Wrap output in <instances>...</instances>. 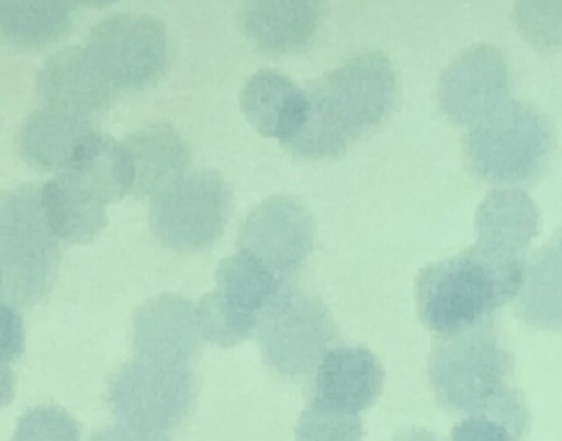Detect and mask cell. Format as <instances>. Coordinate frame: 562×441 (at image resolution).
Masks as SVG:
<instances>
[{"mask_svg":"<svg viewBox=\"0 0 562 441\" xmlns=\"http://www.w3.org/2000/svg\"><path fill=\"white\" fill-rule=\"evenodd\" d=\"M310 112L285 145L299 158L321 160L342 154L349 143L375 129L397 99V75L382 53H364L305 88Z\"/></svg>","mask_w":562,"mask_h":441,"instance_id":"1","label":"cell"},{"mask_svg":"<svg viewBox=\"0 0 562 441\" xmlns=\"http://www.w3.org/2000/svg\"><path fill=\"white\" fill-rule=\"evenodd\" d=\"M527 263L472 246L454 257L430 263L417 279L422 323L439 338L470 331L520 294Z\"/></svg>","mask_w":562,"mask_h":441,"instance_id":"2","label":"cell"},{"mask_svg":"<svg viewBox=\"0 0 562 441\" xmlns=\"http://www.w3.org/2000/svg\"><path fill=\"white\" fill-rule=\"evenodd\" d=\"M59 265V239L42 208L40 186L22 184L0 193L2 296L15 307L40 303Z\"/></svg>","mask_w":562,"mask_h":441,"instance_id":"3","label":"cell"},{"mask_svg":"<svg viewBox=\"0 0 562 441\" xmlns=\"http://www.w3.org/2000/svg\"><path fill=\"white\" fill-rule=\"evenodd\" d=\"M553 149V132L533 108L505 99L474 123L465 138L472 171L490 182L514 184L540 176Z\"/></svg>","mask_w":562,"mask_h":441,"instance_id":"4","label":"cell"},{"mask_svg":"<svg viewBox=\"0 0 562 441\" xmlns=\"http://www.w3.org/2000/svg\"><path fill=\"white\" fill-rule=\"evenodd\" d=\"M428 373L435 397L446 410L472 412L509 388L512 355L487 323L439 338Z\"/></svg>","mask_w":562,"mask_h":441,"instance_id":"5","label":"cell"},{"mask_svg":"<svg viewBox=\"0 0 562 441\" xmlns=\"http://www.w3.org/2000/svg\"><path fill=\"white\" fill-rule=\"evenodd\" d=\"M195 399L191 366L134 358L119 366L108 382L112 415L130 428L160 432L176 428Z\"/></svg>","mask_w":562,"mask_h":441,"instance_id":"6","label":"cell"},{"mask_svg":"<svg viewBox=\"0 0 562 441\" xmlns=\"http://www.w3.org/2000/svg\"><path fill=\"white\" fill-rule=\"evenodd\" d=\"M231 186L211 169L187 173L151 200V228L176 252L209 248L231 217Z\"/></svg>","mask_w":562,"mask_h":441,"instance_id":"7","label":"cell"},{"mask_svg":"<svg viewBox=\"0 0 562 441\" xmlns=\"http://www.w3.org/2000/svg\"><path fill=\"white\" fill-rule=\"evenodd\" d=\"M83 48L114 90H140L165 68L167 33L151 15L114 13L90 29Z\"/></svg>","mask_w":562,"mask_h":441,"instance_id":"8","label":"cell"},{"mask_svg":"<svg viewBox=\"0 0 562 441\" xmlns=\"http://www.w3.org/2000/svg\"><path fill=\"white\" fill-rule=\"evenodd\" d=\"M257 338L266 364L281 377L296 380L316 371L331 349L336 325L316 296L294 290L261 320Z\"/></svg>","mask_w":562,"mask_h":441,"instance_id":"9","label":"cell"},{"mask_svg":"<svg viewBox=\"0 0 562 441\" xmlns=\"http://www.w3.org/2000/svg\"><path fill=\"white\" fill-rule=\"evenodd\" d=\"M316 241L312 213L294 197L272 195L259 202L244 219L237 250L248 252L281 274L296 276Z\"/></svg>","mask_w":562,"mask_h":441,"instance_id":"10","label":"cell"},{"mask_svg":"<svg viewBox=\"0 0 562 441\" xmlns=\"http://www.w3.org/2000/svg\"><path fill=\"white\" fill-rule=\"evenodd\" d=\"M509 72L494 46H476L454 59L439 79L441 110L457 123H479L507 94Z\"/></svg>","mask_w":562,"mask_h":441,"instance_id":"11","label":"cell"},{"mask_svg":"<svg viewBox=\"0 0 562 441\" xmlns=\"http://www.w3.org/2000/svg\"><path fill=\"white\" fill-rule=\"evenodd\" d=\"M116 90L97 68L86 48L68 46L53 53L37 72V97L46 110L83 121L105 112Z\"/></svg>","mask_w":562,"mask_h":441,"instance_id":"12","label":"cell"},{"mask_svg":"<svg viewBox=\"0 0 562 441\" xmlns=\"http://www.w3.org/2000/svg\"><path fill=\"white\" fill-rule=\"evenodd\" d=\"M200 340L195 305L178 294H160L143 303L132 316L136 358L189 366Z\"/></svg>","mask_w":562,"mask_h":441,"instance_id":"13","label":"cell"},{"mask_svg":"<svg viewBox=\"0 0 562 441\" xmlns=\"http://www.w3.org/2000/svg\"><path fill=\"white\" fill-rule=\"evenodd\" d=\"M382 384L384 369L367 347L334 344L314 371L312 399L360 415L378 399Z\"/></svg>","mask_w":562,"mask_h":441,"instance_id":"14","label":"cell"},{"mask_svg":"<svg viewBox=\"0 0 562 441\" xmlns=\"http://www.w3.org/2000/svg\"><path fill=\"white\" fill-rule=\"evenodd\" d=\"M239 105L248 123L263 136L285 147L305 125L310 99L290 77L279 70H257L244 86Z\"/></svg>","mask_w":562,"mask_h":441,"instance_id":"15","label":"cell"},{"mask_svg":"<svg viewBox=\"0 0 562 441\" xmlns=\"http://www.w3.org/2000/svg\"><path fill=\"white\" fill-rule=\"evenodd\" d=\"M132 156L136 182V195H149L151 200L173 186L189 173L191 149L187 140L167 123L145 125L123 140Z\"/></svg>","mask_w":562,"mask_h":441,"instance_id":"16","label":"cell"},{"mask_svg":"<svg viewBox=\"0 0 562 441\" xmlns=\"http://www.w3.org/2000/svg\"><path fill=\"white\" fill-rule=\"evenodd\" d=\"M323 4L305 0H259L248 2L241 24L252 44L272 55L305 48L321 24Z\"/></svg>","mask_w":562,"mask_h":441,"instance_id":"17","label":"cell"},{"mask_svg":"<svg viewBox=\"0 0 562 441\" xmlns=\"http://www.w3.org/2000/svg\"><path fill=\"white\" fill-rule=\"evenodd\" d=\"M538 233V211L522 189H492L476 211L479 248L505 257H522Z\"/></svg>","mask_w":562,"mask_h":441,"instance_id":"18","label":"cell"},{"mask_svg":"<svg viewBox=\"0 0 562 441\" xmlns=\"http://www.w3.org/2000/svg\"><path fill=\"white\" fill-rule=\"evenodd\" d=\"M70 178L86 186L101 204L116 202L134 191L136 171L123 140L101 129H90L68 167Z\"/></svg>","mask_w":562,"mask_h":441,"instance_id":"19","label":"cell"},{"mask_svg":"<svg viewBox=\"0 0 562 441\" xmlns=\"http://www.w3.org/2000/svg\"><path fill=\"white\" fill-rule=\"evenodd\" d=\"M217 290L248 314L263 320L296 287V276H288L261 259L237 250L222 259L215 270Z\"/></svg>","mask_w":562,"mask_h":441,"instance_id":"20","label":"cell"},{"mask_svg":"<svg viewBox=\"0 0 562 441\" xmlns=\"http://www.w3.org/2000/svg\"><path fill=\"white\" fill-rule=\"evenodd\" d=\"M90 129H94L90 121L44 108L26 116L15 143L20 156L29 165L59 176L68 171L77 147Z\"/></svg>","mask_w":562,"mask_h":441,"instance_id":"21","label":"cell"},{"mask_svg":"<svg viewBox=\"0 0 562 441\" xmlns=\"http://www.w3.org/2000/svg\"><path fill=\"white\" fill-rule=\"evenodd\" d=\"M42 208L59 241L86 244L105 228V204L68 173H59L40 186Z\"/></svg>","mask_w":562,"mask_h":441,"instance_id":"22","label":"cell"},{"mask_svg":"<svg viewBox=\"0 0 562 441\" xmlns=\"http://www.w3.org/2000/svg\"><path fill=\"white\" fill-rule=\"evenodd\" d=\"M518 314L538 327H562V230L527 265Z\"/></svg>","mask_w":562,"mask_h":441,"instance_id":"23","label":"cell"},{"mask_svg":"<svg viewBox=\"0 0 562 441\" xmlns=\"http://www.w3.org/2000/svg\"><path fill=\"white\" fill-rule=\"evenodd\" d=\"M72 13V2L0 0V35L11 44L40 48L68 33Z\"/></svg>","mask_w":562,"mask_h":441,"instance_id":"24","label":"cell"},{"mask_svg":"<svg viewBox=\"0 0 562 441\" xmlns=\"http://www.w3.org/2000/svg\"><path fill=\"white\" fill-rule=\"evenodd\" d=\"M527 426V410L516 391H505L479 410L468 412L454 428L452 441H518Z\"/></svg>","mask_w":562,"mask_h":441,"instance_id":"25","label":"cell"},{"mask_svg":"<svg viewBox=\"0 0 562 441\" xmlns=\"http://www.w3.org/2000/svg\"><path fill=\"white\" fill-rule=\"evenodd\" d=\"M198 329L206 342L220 347H233L257 333L261 320L255 314L244 312L233 301H228L220 290L204 294L195 303Z\"/></svg>","mask_w":562,"mask_h":441,"instance_id":"26","label":"cell"},{"mask_svg":"<svg viewBox=\"0 0 562 441\" xmlns=\"http://www.w3.org/2000/svg\"><path fill=\"white\" fill-rule=\"evenodd\" d=\"M362 419L316 399L303 408L296 423V441H360Z\"/></svg>","mask_w":562,"mask_h":441,"instance_id":"27","label":"cell"},{"mask_svg":"<svg viewBox=\"0 0 562 441\" xmlns=\"http://www.w3.org/2000/svg\"><path fill=\"white\" fill-rule=\"evenodd\" d=\"M11 441H79V426L59 406H35L18 419Z\"/></svg>","mask_w":562,"mask_h":441,"instance_id":"28","label":"cell"},{"mask_svg":"<svg viewBox=\"0 0 562 441\" xmlns=\"http://www.w3.org/2000/svg\"><path fill=\"white\" fill-rule=\"evenodd\" d=\"M518 22L533 44L549 48L562 44V4L560 2H529L518 4Z\"/></svg>","mask_w":562,"mask_h":441,"instance_id":"29","label":"cell"},{"mask_svg":"<svg viewBox=\"0 0 562 441\" xmlns=\"http://www.w3.org/2000/svg\"><path fill=\"white\" fill-rule=\"evenodd\" d=\"M24 320L15 305L0 298V360L15 362L24 351Z\"/></svg>","mask_w":562,"mask_h":441,"instance_id":"30","label":"cell"},{"mask_svg":"<svg viewBox=\"0 0 562 441\" xmlns=\"http://www.w3.org/2000/svg\"><path fill=\"white\" fill-rule=\"evenodd\" d=\"M90 441H169V439L160 432H145V430H136L121 423V426L103 428L101 432L92 434Z\"/></svg>","mask_w":562,"mask_h":441,"instance_id":"31","label":"cell"},{"mask_svg":"<svg viewBox=\"0 0 562 441\" xmlns=\"http://www.w3.org/2000/svg\"><path fill=\"white\" fill-rule=\"evenodd\" d=\"M15 397V371L11 362L0 360V408L9 406Z\"/></svg>","mask_w":562,"mask_h":441,"instance_id":"32","label":"cell"},{"mask_svg":"<svg viewBox=\"0 0 562 441\" xmlns=\"http://www.w3.org/2000/svg\"><path fill=\"white\" fill-rule=\"evenodd\" d=\"M2 287H4V276H2V268H0V296H2Z\"/></svg>","mask_w":562,"mask_h":441,"instance_id":"33","label":"cell"}]
</instances>
